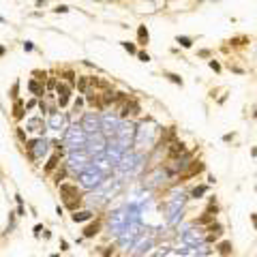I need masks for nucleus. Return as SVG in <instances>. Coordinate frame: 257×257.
Wrapping results in <instances>:
<instances>
[{
  "mask_svg": "<svg viewBox=\"0 0 257 257\" xmlns=\"http://www.w3.org/2000/svg\"><path fill=\"white\" fill-rule=\"evenodd\" d=\"M60 195L64 197V206L69 210H77L80 204H82V195H80V189L75 184H60Z\"/></svg>",
  "mask_w": 257,
  "mask_h": 257,
  "instance_id": "nucleus-1",
  "label": "nucleus"
},
{
  "mask_svg": "<svg viewBox=\"0 0 257 257\" xmlns=\"http://www.w3.org/2000/svg\"><path fill=\"white\" fill-rule=\"evenodd\" d=\"M56 92H58V105L60 107H64L67 103H69V99H71V86H67V84H60L56 86Z\"/></svg>",
  "mask_w": 257,
  "mask_h": 257,
  "instance_id": "nucleus-2",
  "label": "nucleus"
},
{
  "mask_svg": "<svg viewBox=\"0 0 257 257\" xmlns=\"http://www.w3.org/2000/svg\"><path fill=\"white\" fill-rule=\"evenodd\" d=\"M137 39H139V43H141V45H146V43H148L150 35H148V28H146V26H139V28H137Z\"/></svg>",
  "mask_w": 257,
  "mask_h": 257,
  "instance_id": "nucleus-3",
  "label": "nucleus"
},
{
  "mask_svg": "<svg viewBox=\"0 0 257 257\" xmlns=\"http://www.w3.org/2000/svg\"><path fill=\"white\" fill-rule=\"evenodd\" d=\"M28 88H30V92L32 94H37V96H41V94H45V90H43V86L37 82V80H32L30 84H28Z\"/></svg>",
  "mask_w": 257,
  "mask_h": 257,
  "instance_id": "nucleus-4",
  "label": "nucleus"
},
{
  "mask_svg": "<svg viewBox=\"0 0 257 257\" xmlns=\"http://www.w3.org/2000/svg\"><path fill=\"white\" fill-rule=\"evenodd\" d=\"M99 227H101V223H99V221H96L94 225H88V227H86V231H84V236H86V238H92L94 234H99Z\"/></svg>",
  "mask_w": 257,
  "mask_h": 257,
  "instance_id": "nucleus-5",
  "label": "nucleus"
},
{
  "mask_svg": "<svg viewBox=\"0 0 257 257\" xmlns=\"http://www.w3.org/2000/svg\"><path fill=\"white\" fill-rule=\"evenodd\" d=\"M90 77H80L77 80V88H80V92H88V88H90Z\"/></svg>",
  "mask_w": 257,
  "mask_h": 257,
  "instance_id": "nucleus-6",
  "label": "nucleus"
},
{
  "mask_svg": "<svg viewBox=\"0 0 257 257\" xmlns=\"http://www.w3.org/2000/svg\"><path fill=\"white\" fill-rule=\"evenodd\" d=\"M210 231H212V234H208V238H206L208 242H212V240H216V238L221 236V227H218V225H212V227H210Z\"/></svg>",
  "mask_w": 257,
  "mask_h": 257,
  "instance_id": "nucleus-7",
  "label": "nucleus"
},
{
  "mask_svg": "<svg viewBox=\"0 0 257 257\" xmlns=\"http://www.w3.org/2000/svg\"><path fill=\"white\" fill-rule=\"evenodd\" d=\"M90 216H92L90 212H77V210H75V214H73V221H75V223H77V221H88Z\"/></svg>",
  "mask_w": 257,
  "mask_h": 257,
  "instance_id": "nucleus-8",
  "label": "nucleus"
},
{
  "mask_svg": "<svg viewBox=\"0 0 257 257\" xmlns=\"http://www.w3.org/2000/svg\"><path fill=\"white\" fill-rule=\"evenodd\" d=\"M218 253H221V255H229V253H231V244H229V242L218 244Z\"/></svg>",
  "mask_w": 257,
  "mask_h": 257,
  "instance_id": "nucleus-9",
  "label": "nucleus"
},
{
  "mask_svg": "<svg viewBox=\"0 0 257 257\" xmlns=\"http://www.w3.org/2000/svg\"><path fill=\"white\" fill-rule=\"evenodd\" d=\"M165 77H167L169 82H173V84L182 86V77H180V75H176V73H165Z\"/></svg>",
  "mask_w": 257,
  "mask_h": 257,
  "instance_id": "nucleus-10",
  "label": "nucleus"
},
{
  "mask_svg": "<svg viewBox=\"0 0 257 257\" xmlns=\"http://www.w3.org/2000/svg\"><path fill=\"white\" fill-rule=\"evenodd\" d=\"M176 43H180L182 47H191V45H193V41H191L189 37H176Z\"/></svg>",
  "mask_w": 257,
  "mask_h": 257,
  "instance_id": "nucleus-11",
  "label": "nucleus"
},
{
  "mask_svg": "<svg viewBox=\"0 0 257 257\" xmlns=\"http://www.w3.org/2000/svg\"><path fill=\"white\" fill-rule=\"evenodd\" d=\"M22 109H24L22 101H15V118H17V120H19L22 116H24V112H22Z\"/></svg>",
  "mask_w": 257,
  "mask_h": 257,
  "instance_id": "nucleus-12",
  "label": "nucleus"
},
{
  "mask_svg": "<svg viewBox=\"0 0 257 257\" xmlns=\"http://www.w3.org/2000/svg\"><path fill=\"white\" fill-rule=\"evenodd\" d=\"M122 47H124V49H127L128 54H137V47H135V45H133V43L124 41V43H122Z\"/></svg>",
  "mask_w": 257,
  "mask_h": 257,
  "instance_id": "nucleus-13",
  "label": "nucleus"
},
{
  "mask_svg": "<svg viewBox=\"0 0 257 257\" xmlns=\"http://www.w3.org/2000/svg\"><path fill=\"white\" fill-rule=\"evenodd\" d=\"M56 163H58V154H56V157H51V161L47 163V167H45V169H47V171H51L54 167H56Z\"/></svg>",
  "mask_w": 257,
  "mask_h": 257,
  "instance_id": "nucleus-14",
  "label": "nucleus"
},
{
  "mask_svg": "<svg viewBox=\"0 0 257 257\" xmlns=\"http://www.w3.org/2000/svg\"><path fill=\"white\" fill-rule=\"evenodd\" d=\"M137 56H139V60H141V62H148V60H150V56H148L146 51H137Z\"/></svg>",
  "mask_w": 257,
  "mask_h": 257,
  "instance_id": "nucleus-15",
  "label": "nucleus"
},
{
  "mask_svg": "<svg viewBox=\"0 0 257 257\" xmlns=\"http://www.w3.org/2000/svg\"><path fill=\"white\" fill-rule=\"evenodd\" d=\"M210 69H214V71L218 73V71H221V64H218L216 60H210Z\"/></svg>",
  "mask_w": 257,
  "mask_h": 257,
  "instance_id": "nucleus-16",
  "label": "nucleus"
},
{
  "mask_svg": "<svg viewBox=\"0 0 257 257\" xmlns=\"http://www.w3.org/2000/svg\"><path fill=\"white\" fill-rule=\"evenodd\" d=\"M64 77H67V82H71V84L75 82V75H73L71 71H67V73H64Z\"/></svg>",
  "mask_w": 257,
  "mask_h": 257,
  "instance_id": "nucleus-17",
  "label": "nucleus"
},
{
  "mask_svg": "<svg viewBox=\"0 0 257 257\" xmlns=\"http://www.w3.org/2000/svg\"><path fill=\"white\" fill-rule=\"evenodd\" d=\"M204 191H206V186H199V189H195V191H193V197H197V195H202Z\"/></svg>",
  "mask_w": 257,
  "mask_h": 257,
  "instance_id": "nucleus-18",
  "label": "nucleus"
},
{
  "mask_svg": "<svg viewBox=\"0 0 257 257\" xmlns=\"http://www.w3.org/2000/svg\"><path fill=\"white\" fill-rule=\"evenodd\" d=\"M56 11H58V13H67V11H69V6H64V4H60V6H58Z\"/></svg>",
  "mask_w": 257,
  "mask_h": 257,
  "instance_id": "nucleus-19",
  "label": "nucleus"
},
{
  "mask_svg": "<svg viewBox=\"0 0 257 257\" xmlns=\"http://www.w3.org/2000/svg\"><path fill=\"white\" fill-rule=\"evenodd\" d=\"M35 75H37V80H45V71H35Z\"/></svg>",
  "mask_w": 257,
  "mask_h": 257,
  "instance_id": "nucleus-20",
  "label": "nucleus"
},
{
  "mask_svg": "<svg viewBox=\"0 0 257 257\" xmlns=\"http://www.w3.org/2000/svg\"><path fill=\"white\" fill-rule=\"evenodd\" d=\"M199 56H202V58H208V56H210V51H208V49H202V51H199Z\"/></svg>",
  "mask_w": 257,
  "mask_h": 257,
  "instance_id": "nucleus-21",
  "label": "nucleus"
},
{
  "mask_svg": "<svg viewBox=\"0 0 257 257\" xmlns=\"http://www.w3.org/2000/svg\"><path fill=\"white\" fill-rule=\"evenodd\" d=\"M2 54H4V47H0V56H2Z\"/></svg>",
  "mask_w": 257,
  "mask_h": 257,
  "instance_id": "nucleus-22",
  "label": "nucleus"
},
{
  "mask_svg": "<svg viewBox=\"0 0 257 257\" xmlns=\"http://www.w3.org/2000/svg\"><path fill=\"white\" fill-rule=\"evenodd\" d=\"M223 257H227V255H223Z\"/></svg>",
  "mask_w": 257,
  "mask_h": 257,
  "instance_id": "nucleus-23",
  "label": "nucleus"
}]
</instances>
